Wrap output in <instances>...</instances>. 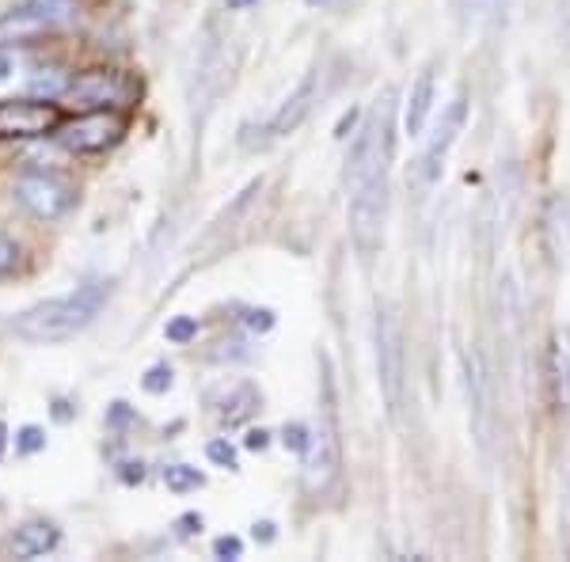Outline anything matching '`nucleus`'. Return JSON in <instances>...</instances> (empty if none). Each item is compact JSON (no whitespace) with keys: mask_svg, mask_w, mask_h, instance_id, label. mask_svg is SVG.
Returning a JSON list of instances; mask_svg holds the SVG:
<instances>
[{"mask_svg":"<svg viewBox=\"0 0 570 562\" xmlns=\"http://www.w3.org/2000/svg\"><path fill=\"white\" fill-rule=\"evenodd\" d=\"M392 152H395V99L392 91L376 99V107L365 118L362 134L351 149V239L362 259H373V252L384 239V217H389V179H392Z\"/></svg>","mask_w":570,"mask_h":562,"instance_id":"1","label":"nucleus"},{"mask_svg":"<svg viewBox=\"0 0 570 562\" xmlns=\"http://www.w3.org/2000/svg\"><path fill=\"white\" fill-rule=\"evenodd\" d=\"M110 297V282H88L80 289L66 293V297H53L42 300L35 308L20 312L12 319V331L27 343H39V346H58L77 338L80 331L91 327V319L104 312V304Z\"/></svg>","mask_w":570,"mask_h":562,"instance_id":"2","label":"nucleus"},{"mask_svg":"<svg viewBox=\"0 0 570 562\" xmlns=\"http://www.w3.org/2000/svg\"><path fill=\"white\" fill-rule=\"evenodd\" d=\"M316 91H320V72H308V77L293 88V96L285 99V103L274 110L266 122H259V126L247 122L244 126V130H240V149L263 152V149H271V145H278L282 137L297 134L301 122H305V118L312 115V107H316Z\"/></svg>","mask_w":570,"mask_h":562,"instance_id":"3","label":"nucleus"},{"mask_svg":"<svg viewBox=\"0 0 570 562\" xmlns=\"http://www.w3.org/2000/svg\"><path fill=\"white\" fill-rule=\"evenodd\" d=\"M373 343H376V381H381L384 407H389L392 418H400L403 384H407V362H403V331H400V319H395L389 308H376Z\"/></svg>","mask_w":570,"mask_h":562,"instance_id":"4","label":"nucleus"},{"mask_svg":"<svg viewBox=\"0 0 570 562\" xmlns=\"http://www.w3.org/2000/svg\"><path fill=\"white\" fill-rule=\"evenodd\" d=\"M464 118H468V96H456L453 103L445 107L438 130L430 134V141L422 145V152H419V160H415V179H419L422 190H434L438 183H441L449 152H453L456 137H461V130H464Z\"/></svg>","mask_w":570,"mask_h":562,"instance_id":"5","label":"nucleus"},{"mask_svg":"<svg viewBox=\"0 0 570 562\" xmlns=\"http://www.w3.org/2000/svg\"><path fill=\"white\" fill-rule=\"evenodd\" d=\"M61 126L58 99H0V141H31V137H46Z\"/></svg>","mask_w":570,"mask_h":562,"instance_id":"6","label":"nucleus"},{"mask_svg":"<svg viewBox=\"0 0 570 562\" xmlns=\"http://www.w3.org/2000/svg\"><path fill=\"white\" fill-rule=\"evenodd\" d=\"M122 134H126V122L110 107L107 110H85L80 118L58 126V141L77 156H99V152L115 149V145L122 141Z\"/></svg>","mask_w":570,"mask_h":562,"instance_id":"7","label":"nucleus"},{"mask_svg":"<svg viewBox=\"0 0 570 562\" xmlns=\"http://www.w3.org/2000/svg\"><path fill=\"white\" fill-rule=\"evenodd\" d=\"M338 472H343V445H338L335 411L327 407V422L312 433V441L305 448V486L312 494H324L338 479Z\"/></svg>","mask_w":570,"mask_h":562,"instance_id":"8","label":"nucleus"},{"mask_svg":"<svg viewBox=\"0 0 570 562\" xmlns=\"http://www.w3.org/2000/svg\"><path fill=\"white\" fill-rule=\"evenodd\" d=\"M12 195L27 214L39 217V220L66 217L72 206V190L61 179H53V175H23V179H16Z\"/></svg>","mask_w":570,"mask_h":562,"instance_id":"9","label":"nucleus"},{"mask_svg":"<svg viewBox=\"0 0 570 562\" xmlns=\"http://www.w3.org/2000/svg\"><path fill=\"white\" fill-rule=\"evenodd\" d=\"M122 96H126V80L118 77L115 69H88L69 80L61 99L80 110H107V107L122 103Z\"/></svg>","mask_w":570,"mask_h":562,"instance_id":"10","label":"nucleus"},{"mask_svg":"<svg viewBox=\"0 0 570 562\" xmlns=\"http://www.w3.org/2000/svg\"><path fill=\"white\" fill-rule=\"evenodd\" d=\"M464 376H468V411H472V433L487 448L491 441V376H487V362L480 346H468L464 354Z\"/></svg>","mask_w":570,"mask_h":562,"instance_id":"11","label":"nucleus"},{"mask_svg":"<svg viewBox=\"0 0 570 562\" xmlns=\"http://www.w3.org/2000/svg\"><path fill=\"white\" fill-rule=\"evenodd\" d=\"M548 384L556 411H570V327H556L548 349Z\"/></svg>","mask_w":570,"mask_h":562,"instance_id":"12","label":"nucleus"},{"mask_svg":"<svg viewBox=\"0 0 570 562\" xmlns=\"http://www.w3.org/2000/svg\"><path fill=\"white\" fill-rule=\"evenodd\" d=\"M58 543H61L58 524L39 517V521H27V524L16 529L12 555L16 559H42V555H50V551H58Z\"/></svg>","mask_w":570,"mask_h":562,"instance_id":"13","label":"nucleus"},{"mask_svg":"<svg viewBox=\"0 0 570 562\" xmlns=\"http://www.w3.org/2000/svg\"><path fill=\"white\" fill-rule=\"evenodd\" d=\"M438 103V85H434V72H419V80L411 85L407 91V110H403V130H407L411 137H419L422 130H426L430 122V110H434Z\"/></svg>","mask_w":570,"mask_h":562,"instance_id":"14","label":"nucleus"},{"mask_svg":"<svg viewBox=\"0 0 570 562\" xmlns=\"http://www.w3.org/2000/svg\"><path fill=\"white\" fill-rule=\"evenodd\" d=\"M544 236H548V252L556 266L570 263V206L567 198H551L544 209Z\"/></svg>","mask_w":570,"mask_h":562,"instance_id":"15","label":"nucleus"},{"mask_svg":"<svg viewBox=\"0 0 570 562\" xmlns=\"http://www.w3.org/2000/svg\"><path fill=\"white\" fill-rule=\"evenodd\" d=\"M23 12L39 23V31H61L80 20V0H23Z\"/></svg>","mask_w":570,"mask_h":562,"instance_id":"16","label":"nucleus"},{"mask_svg":"<svg viewBox=\"0 0 570 562\" xmlns=\"http://www.w3.org/2000/svg\"><path fill=\"white\" fill-rule=\"evenodd\" d=\"M255 411H259V392H255L252 384H233V392L220 400L217 418L225 422V426H240Z\"/></svg>","mask_w":570,"mask_h":562,"instance_id":"17","label":"nucleus"},{"mask_svg":"<svg viewBox=\"0 0 570 562\" xmlns=\"http://www.w3.org/2000/svg\"><path fill=\"white\" fill-rule=\"evenodd\" d=\"M202 483H206V475H202L198 467H190V464H168V467H164V486H168L171 494H190V491H198Z\"/></svg>","mask_w":570,"mask_h":562,"instance_id":"18","label":"nucleus"},{"mask_svg":"<svg viewBox=\"0 0 570 562\" xmlns=\"http://www.w3.org/2000/svg\"><path fill=\"white\" fill-rule=\"evenodd\" d=\"M453 4H456V16H461V23L472 27V31H480V27L494 16L499 0H453Z\"/></svg>","mask_w":570,"mask_h":562,"instance_id":"19","label":"nucleus"},{"mask_svg":"<svg viewBox=\"0 0 570 562\" xmlns=\"http://www.w3.org/2000/svg\"><path fill=\"white\" fill-rule=\"evenodd\" d=\"M164 335H168V343L187 346L190 338H198V319L195 316H176L168 327H164Z\"/></svg>","mask_w":570,"mask_h":562,"instance_id":"20","label":"nucleus"},{"mask_svg":"<svg viewBox=\"0 0 570 562\" xmlns=\"http://www.w3.org/2000/svg\"><path fill=\"white\" fill-rule=\"evenodd\" d=\"M141 388L149 392V395H164V392H168L171 388V365H153L149 373H145Z\"/></svg>","mask_w":570,"mask_h":562,"instance_id":"21","label":"nucleus"},{"mask_svg":"<svg viewBox=\"0 0 570 562\" xmlns=\"http://www.w3.org/2000/svg\"><path fill=\"white\" fill-rule=\"evenodd\" d=\"M16 448H20L23 456H35L39 448H46V433H42V426H23L20 433H16Z\"/></svg>","mask_w":570,"mask_h":562,"instance_id":"22","label":"nucleus"},{"mask_svg":"<svg viewBox=\"0 0 570 562\" xmlns=\"http://www.w3.org/2000/svg\"><path fill=\"white\" fill-rule=\"evenodd\" d=\"M206 456L214 460L217 467H236V445L228 437H217L206 445Z\"/></svg>","mask_w":570,"mask_h":562,"instance_id":"23","label":"nucleus"},{"mask_svg":"<svg viewBox=\"0 0 570 562\" xmlns=\"http://www.w3.org/2000/svg\"><path fill=\"white\" fill-rule=\"evenodd\" d=\"M16 263H20V247H16L12 236L0 233V278H4V274H12Z\"/></svg>","mask_w":570,"mask_h":562,"instance_id":"24","label":"nucleus"},{"mask_svg":"<svg viewBox=\"0 0 570 562\" xmlns=\"http://www.w3.org/2000/svg\"><path fill=\"white\" fill-rule=\"evenodd\" d=\"M282 441H285V448H297V453H305L308 441H312V433L305 426H297V422H293V426H285Z\"/></svg>","mask_w":570,"mask_h":562,"instance_id":"25","label":"nucleus"},{"mask_svg":"<svg viewBox=\"0 0 570 562\" xmlns=\"http://www.w3.org/2000/svg\"><path fill=\"white\" fill-rule=\"evenodd\" d=\"M214 555H217V559H240V555H244L240 536H217V540H214Z\"/></svg>","mask_w":570,"mask_h":562,"instance_id":"26","label":"nucleus"},{"mask_svg":"<svg viewBox=\"0 0 570 562\" xmlns=\"http://www.w3.org/2000/svg\"><path fill=\"white\" fill-rule=\"evenodd\" d=\"M252 331H271L274 327V312L271 308H255V312H247V319H244Z\"/></svg>","mask_w":570,"mask_h":562,"instance_id":"27","label":"nucleus"},{"mask_svg":"<svg viewBox=\"0 0 570 562\" xmlns=\"http://www.w3.org/2000/svg\"><path fill=\"white\" fill-rule=\"evenodd\" d=\"M244 445H247V448H255V453H259V448L271 445V433H266V430H252V433H247V441H244Z\"/></svg>","mask_w":570,"mask_h":562,"instance_id":"28","label":"nucleus"},{"mask_svg":"<svg viewBox=\"0 0 570 562\" xmlns=\"http://www.w3.org/2000/svg\"><path fill=\"white\" fill-rule=\"evenodd\" d=\"M134 418V411L126 407V403H115V407H110V422H115V426H122V422H130Z\"/></svg>","mask_w":570,"mask_h":562,"instance_id":"29","label":"nucleus"},{"mask_svg":"<svg viewBox=\"0 0 570 562\" xmlns=\"http://www.w3.org/2000/svg\"><path fill=\"white\" fill-rule=\"evenodd\" d=\"M308 8H320V12H335V8H346L351 0H305Z\"/></svg>","mask_w":570,"mask_h":562,"instance_id":"30","label":"nucleus"},{"mask_svg":"<svg viewBox=\"0 0 570 562\" xmlns=\"http://www.w3.org/2000/svg\"><path fill=\"white\" fill-rule=\"evenodd\" d=\"M122 479H126V483H141V479H145V467H141V464H126Z\"/></svg>","mask_w":570,"mask_h":562,"instance_id":"31","label":"nucleus"},{"mask_svg":"<svg viewBox=\"0 0 570 562\" xmlns=\"http://www.w3.org/2000/svg\"><path fill=\"white\" fill-rule=\"evenodd\" d=\"M53 418H58V422H69V418H72V407H69L66 400L53 403Z\"/></svg>","mask_w":570,"mask_h":562,"instance_id":"32","label":"nucleus"},{"mask_svg":"<svg viewBox=\"0 0 570 562\" xmlns=\"http://www.w3.org/2000/svg\"><path fill=\"white\" fill-rule=\"evenodd\" d=\"M195 524H202V517H195V513H187V517L179 521V532H183V536H190V532H195Z\"/></svg>","mask_w":570,"mask_h":562,"instance_id":"33","label":"nucleus"},{"mask_svg":"<svg viewBox=\"0 0 570 562\" xmlns=\"http://www.w3.org/2000/svg\"><path fill=\"white\" fill-rule=\"evenodd\" d=\"M255 540H274V524L271 521L255 524Z\"/></svg>","mask_w":570,"mask_h":562,"instance_id":"34","label":"nucleus"},{"mask_svg":"<svg viewBox=\"0 0 570 562\" xmlns=\"http://www.w3.org/2000/svg\"><path fill=\"white\" fill-rule=\"evenodd\" d=\"M225 4H228V12H244V8L259 4V0H225Z\"/></svg>","mask_w":570,"mask_h":562,"instance_id":"35","label":"nucleus"},{"mask_svg":"<svg viewBox=\"0 0 570 562\" xmlns=\"http://www.w3.org/2000/svg\"><path fill=\"white\" fill-rule=\"evenodd\" d=\"M4 448H8V426L0 422V460H4Z\"/></svg>","mask_w":570,"mask_h":562,"instance_id":"36","label":"nucleus"},{"mask_svg":"<svg viewBox=\"0 0 570 562\" xmlns=\"http://www.w3.org/2000/svg\"><path fill=\"white\" fill-rule=\"evenodd\" d=\"M563 34H567V50H570V12H563Z\"/></svg>","mask_w":570,"mask_h":562,"instance_id":"37","label":"nucleus"}]
</instances>
